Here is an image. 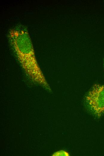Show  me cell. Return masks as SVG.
I'll return each mask as SVG.
<instances>
[{
	"mask_svg": "<svg viewBox=\"0 0 104 156\" xmlns=\"http://www.w3.org/2000/svg\"><path fill=\"white\" fill-rule=\"evenodd\" d=\"M9 38L12 49L27 78L50 91L49 84L36 60L28 33L22 26L11 29Z\"/></svg>",
	"mask_w": 104,
	"mask_h": 156,
	"instance_id": "cell-1",
	"label": "cell"
},
{
	"mask_svg": "<svg viewBox=\"0 0 104 156\" xmlns=\"http://www.w3.org/2000/svg\"><path fill=\"white\" fill-rule=\"evenodd\" d=\"M86 104L90 111L96 116L104 113V85L95 84L85 97Z\"/></svg>",
	"mask_w": 104,
	"mask_h": 156,
	"instance_id": "cell-2",
	"label": "cell"
},
{
	"mask_svg": "<svg viewBox=\"0 0 104 156\" xmlns=\"http://www.w3.org/2000/svg\"><path fill=\"white\" fill-rule=\"evenodd\" d=\"M52 156H70V154L68 152L64 150H62L55 152L52 154Z\"/></svg>",
	"mask_w": 104,
	"mask_h": 156,
	"instance_id": "cell-3",
	"label": "cell"
}]
</instances>
